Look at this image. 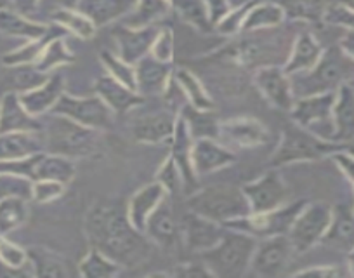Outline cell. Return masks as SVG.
Wrapping results in <instances>:
<instances>
[{"label":"cell","mask_w":354,"mask_h":278,"mask_svg":"<svg viewBox=\"0 0 354 278\" xmlns=\"http://www.w3.org/2000/svg\"><path fill=\"white\" fill-rule=\"evenodd\" d=\"M84 232L91 247L100 249L122 268L139 266L151 254L153 243L132 225L124 200H96L85 214Z\"/></svg>","instance_id":"1"},{"label":"cell","mask_w":354,"mask_h":278,"mask_svg":"<svg viewBox=\"0 0 354 278\" xmlns=\"http://www.w3.org/2000/svg\"><path fill=\"white\" fill-rule=\"evenodd\" d=\"M290 79L295 98L335 93L340 86L354 80V61L347 57L339 46H332L323 50L315 68L306 73L292 75Z\"/></svg>","instance_id":"2"},{"label":"cell","mask_w":354,"mask_h":278,"mask_svg":"<svg viewBox=\"0 0 354 278\" xmlns=\"http://www.w3.org/2000/svg\"><path fill=\"white\" fill-rule=\"evenodd\" d=\"M49 120L44 122V141L46 151L71 158L93 157L101 145V131L85 127L61 115L49 113Z\"/></svg>","instance_id":"3"},{"label":"cell","mask_w":354,"mask_h":278,"mask_svg":"<svg viewBox=\"0 0 354 278\" xmlns=\"http://www.w3.org/2000/svg\"><path fill=\"white\" fill-rule=\"evenodd\" d=\"M257 247V239L248 233L226 230L223 239L205 252L198 254V259L212 273V277L238 278L250 271V261Z\"/></svg>","instance_id":"4"},{"label":"cell","mask_w":354,"mask_h":278,"mask_svg":"<svg viewBox=\"0 0 354 278\" xmlns=\"http://www.w3.org/2000/svg\"><path fill=\"white\" fill-rule=\"evenodd\" d=\"M186 207L188 211L205 216L221 225H227L234 219L250 214V205L241 186L224 185V183L205 186L189 193Z\"/></svg>","instance_id":"5"},{"label":"cell","mask_w":354,"mask_h":278,"mask_svg":"<svg viewBox=\"0 0 354 278\" xmlns=\"http://www.w3.org/2000/svg\"><path fill=\"white\" fill-rule=\"evenodd\" d=\"M347 145L326 141L318 138L308 129L290 122L281 131L280 143L271 155V167H283V165L299 164V162H318L328 158L333 151L346 148Z\"/></svg>","instance_id":"6"},{"label":"cell","mask_w":354,"mask_h":278,"mask_svg":"<svg viewBox=\"0 0 354 278\" xmlns=\"http://www.w3.org/2000/svg\"><path fill=\"white\" fill-rule=\"evenodd\" d=\"M306 203H308V200H292V202L288 200L287 203L277 207L273 211L248 214L245 218L234 219V221L227 223L224 226L230 230H236V232L248 233V235L255 237L257 240L268 239V237L288 235L295 218H297Z\"/></svg>","instance_id":"7"},{"label":"cell","mask_w":354,"mask_h":278,"mask_svg":"<svg viewBox=\"0 0 354 278\" xmlns=\"http://www.w3.org/2000/svg\"><path fill=\"white\" fill-rule=\"evenodd\" d=\"M335 96L337 91L335 93H322L297 98L292 110L288 111L290 120L294 124L311 131L318 138L326 139V141H333L335 127H333L332 111L333 103H335Z\"/></svg>","instance_id":"8"},{"label":"cell","mask_w":354,"mask_h":278,"mask_svg":"<svg viewBox=\"0 0 354 278\" xmlns=\"http://www.w3.org/2000/svg\"><path fill=\"white\" fill-rule=\"evenodd\" d=\"M333 207L326 202H308L295 218L288 239L294 252H308L315 245L323 242L326 230L332 223Z\"/></svg>","instance_id":"9"},{"label":"cell","mask_w":354,"mask_h":278,"mask_svg":"<svg viewBox=\"0 0 354 278\" xmlns=\"http://www.w3.org/2000/svg\"><path fill=\"white\" fill-rule=\"evenodd\" d=\"M50 113L61 115L85 127L96 129V131H108L113 125L115 113L104 104L97 94L94 96H73L64 91L59 101L54 104Z\"/></svg>","instance_id":"10"},{"label":"cell","mask_w":354,"mask_h":278,"mask_svg":"<svg viewBox=\"0 0 354 278\" xmlns=\"http://www.w3.org/2000/svg\"><path fill=\"white\" fill-rule=\"evenodd\" d=\"M241 189L250 205V214L273 211L277 207L287 203L290 196V188L278 167H271L261 178L241 186Z\"/></svg>","instance_id":"11"},{"label":"cell","mask_w":354,"mask_h":278,"mask_svg":"<svg viewBox=\"0 0 354 278\" xmlns=\"http://www.w3.org/2000/svg\"><path fill=\"white\" fill-rule=\"evenodd\" d=\"M252 80H254V86L259 91V94L271 106L280 111H285V113L292 110L297 98H295L290 75L285 73L281 64H264V66H259L254 72Z\"/></svg>","instance_id":"12"},{"label":"cell","mask_w":354,"mask_h":278,"mask_svg":"<svg viewBox=\"0 0 354 278\" xmlns=\"http://www.w3.org/2000/svg\"><path fill=\"white\" fill-rule=\"evenodd\" d=\"M294 247L288 235L268 237L257 240V247L250 261V273L264 278H274L283 273L290 261Z\"/></svg>","instance_id":"13"},{"label":"cell","mask_w":354,"mask_h":278,"mask_svg":"<svg viewBox=\"0 0 354 278\" xmlns=\"http://www.w3.org/2000/svg\"><path fill=\"white\" fill-rule=\"evenodd\" d=\"M219 139L227 148H259L271 141V132L255 117H233L221 122Z\"/></svg>","instance_id":"14"},{"label":"cell","mask_w":354,"mask_h":278,"mask_svg":"<svg viewBox=\"0 0 354 278\" xmlns=\"http://www.w3.org/2000/svg\"><path fill=\"white\" fill-rule=\"evenodd\" d=\"M226 230V226L221 225V223L188 211L179 221V239L192 252L200 254L212 249L223 239Z\"/></svg>","instance_id":"15"},{"label":"cell","mask_w":354,"mask_h":278,"mask_svg":"<svg viewBox=\"0 0 354 278\" xmlns=\"http://www.w3.org/2000/svg\"><path fill=\"white\" fill-rule=\"evenodd\" d=\"M158 32L160 26L156 25L132 28V26H127L122 23L117 28H113L111 35H113L115 42H117L118 56L125 63L136 64L138 61H141L142 57H146L151 53L153 42H155Z\"/></svg>","instance_id":"16"},{"label":"cell","mask_w":354,"mask_h":278,"mask_svg":"<svg viewBox=\"0 0 354 278\" xmlns=\"http://www.w3.org/2000/svg\"><path fill=\"white\" fill-rule=\"evenodd\" d=\"M136 66V91L142 98L162 96L167 93L174 80V64L163 63L148 54Z\"/></svg>","instance_id":"17"},{"label":"cell","mask_w":354,"mask_h":278,"mask_svg":"<svg viewBox=\"0 0 354 278\" xmlns=\"http://www.w3.org/2000/svg\"><path fill=\"white\" fill-rule=\"evenodd\" d=\"M236 162V154L217 139H195L192 150V165L196 178L209 176L230 167Z\"/></svg>","instance_id":"18"},{"label":"cell","mask_w":354,"mask_h":278,"mask_svg":"<svg viewBox=\"0 0 354 278\" xmlns=\"http://www.w3.org/2000/svg\"><path fill=\"white\" fill-rule=\"evenodd\" d=\"M177 111H153L141 115L131 124L132 138L142 145L169 143L174 134Z\"/></svg>","instance_id":"19"},{"label":"cell","mask_w":354,"mask_h":278,"mask_svg":"<svg viewBox=\"0 0 354 278\" xmlns=\"http://www.w3.org/2000/svg\"><path fill=\"white\" fill-rule=\"evenodd\" d=\"M64 87H66V82H64L63 73H59L56 70V72L49 73L42 84L18 94L23 106L26 108V111L32 113L33 117L40 118L46 113H50L54 104L59 101L61 94L64 93Z\"/></svg>","instance_id":"20"},{"label":"cell","mask_w":354,"mask_h":278,"mask_svg":"<svg viewBox=\"0 0 354 278\" xmlns=\"http://www.w3.org/2000/svg\"><path fill=\"white\" fill-rule=\"evenodd\" d=\"M145 235L155 245L160 247H172L179 239V221L174 212L172 196L165 195L162 202L158 203L153 214L148 218L146 223Z\"/></svg>","instance_id":"21"},{"label":"cell","mask_w":354,"mask_h":278,"mask_svg":"<svg viewBox=\"0 0 354 278\" xmlns=\"http://www.w3.org/2000/svg\"><path fill=\"white\" fill-rule=\"evenodd\" d=\"M94 94H97L115 115L129 113L146 103V98H142L138 91L124 86L110 75H103L96 80Z\"/></svg>","instance_id":"22"},{"label":"cell","mask_w":354,"mask_h":278,"mask_svg":"<svg viewBox=\"0 0 354 278\" xmlns=\"http://www.w3.org/2000/svg\"><path fill=\"white\" fill-rule=\"evenodd\" d=\"M44 122L26 111L18 93H8L0 100V134L4 132H42Z\"/></svg>","instance_id":"23"},{"label":"cell","mask_w":354,"mask_h":278,"mask_svg":"<svg viewBox=\"0 0 354 278\" xmlns=\"http://www.w3.org/2000/svg\"><path fill=\"white\" fill-rule=\"evenodd\" d=\"M323 46L309 30L299 33L292 42L290 53L283 63V70L287 75H299V73L309 72L316 66L323 54Z\"/></svg>","instance_id":"24"},{"label":"cell","mask_w":354,"mask_h":278,"mask_svg":"<svg viewBox=\"0 0 354 278\" xmlns=\"http://www.w3.org/2000/svg\"><path fill=\"white\" fill-rule=\"evenodd\" d=\"M193 139L192 132H189L188 124L183 118V115L177 111V120H176V129H174V134L169 141L170 147V157L174 158V162L177 164V167L181 169L183 176H185L186 183V193H189L192 185L196 183V174L193 171L192 165V150H193Z\"/></svg>","instance_id":"25"},{"label":"cell","mask_w":354,"mask_h":278,"mask_svg":"<svg viewBox=\"0 0 354 278\" xmlns=\"http://www.w3.org/2000/svg\"><path fill=\"white\" fill-rule=\"evenodd\" d=\"M46 151L42 132H4L0 134V160H21Z\"/></svg>","instance_id":"26"},{"label":"cell","mask_w":354,"mask_h":278,"mask_svg":"<svg viewBox=\"0 0 354 278\" xmlns=\"http://www.w3.org/2000/svg\"><path fill=\"white\" fill-rule=\"evenodd\" d=\"M165 195L167 192L163 189V186L156 181L141 186L138 192L132 193V196L127 202V214L132 225L139 232L145 233L148 218L153 214V211L158 207V203L162 202Z\"/></svg>","instance_id":"27"},{"label":"cell","mask_w":354,"mask_h":278,"mask_svg":"<svg viewBox=\"0 0 354 278\" xmlns=\"http://www.w3.org/2000/svg\"><path fill=\"white\" fill-rule=\"evenodd\" d=\"M333 141L347 145L354 139V87L344 84L337 89L335 103H333Z\"/></svg>","instance_id":"28"},{"label":"cell","mask_w":354,"mask_h":278,"mask_svg":"<svg viewBox=\"0 0 354 278\" xmlns=\"http://www.w3.org/2000/svg\"><path fill=\"white\" fill-rule=\"evenodd\" d=\"M136 8V0H80L78 9L93 19L97 28L124 21Z\"/></svg>","instance_id":"29"},{"label":"cell","mask_w":354,"mask_h":278,"mask_svg":"<svg viewBox=\"0 0 354 278\" xmlns=\"http://www.w3.org/2000/svg\"><path fill=\"white\" fill-rule=\"evenodd\" d=\"M53 30V25H44V23L33 21L28 16L19 15L15 9L8 8L0 11V33L15 39L35 40L42 39Z\"/></svg>","instance_id":"30"},{"label":"cell","mask_w":354,"mask_h":278,"mask_svg":"<svg viewBox=\"0 0 354 278\" xmlns=\"http://www.w3.org/2000/svg\"><path fill=\"white\" fill-rule=\"evenodd\" d=\"M174 80H176L177 89L181 91V94L185 96L186 104H189L195 110L216 111V101L207 91L205 84L195 73L186 70V68H179L174 72Z\"/></svg>","instance_id":"31"},{"label":"cell","mask_w":354,"mask_h":278,"mask_svg":"<svg viewBox=\"0 0 354 278\" xmlns=\"http://www.w3.org/2000/svg\"><path fill=\"white\" fill-rule=\"evenodd\" d=\"M287 21V12L280 2H257L248 11L247 19L243 23L241 33L266 32V30H274Z\"/></svg>","instance_id":"32"},{"label":"cell","mask_w":354,"mask_h":278,"mask_svg":"<svg viewBox=\"0 0 354 278\" xmlns=\"http://www.w3.org/2000/svg\"><path fill=\"white\" fill-rule=\"evenodd\" d=\"M33 277H68L71 275L70 261L47 247L32 245L26 249Z\"/></svg>","instance_id":"33"},{"label":"cell","mask_w":354,"mask_h":278,"mask_svg":"<svg viewBox=\"0 0 354 278\" xmlns=\"http://www.w3.org/2000/svg\"><path fill=\"white\" fill-rule=\"evenodd\" d=\"M63 33L66 35V32H64L63 28H59V26L53 23V30H50L46 37L35 40H26L23 46L16 47L11 53L4 54V56H2V64L8 68L33 66V64L37 63V59L40 57V54H42V50L46 49V46L49 44V40L54 39L56 35H63Z\"/></svg>","instance_id":"34"},{"label":"cell","mask_w":354,"mask_h":278,"mask_svg":"<svg viewBox=\"0 0 354 278\" xmlns=\"http://www.w3.org/2000/svg\"><path fill=\"white\" fill-rule=\"evenodd\" d=\"M323 243L335 247H351L354 245V212L349 207H333L332 223L323 237Z\"/></svg>","instance_id":"35"},{"label":"cell","mask_w":354,"mask_h":278,"mask_svg":"<svg viewBox=\"0 0 354 278\" xmlns=\"http://www.w3.org/2000/svg\"><path fill=\"white\" fill-rule=\"evenodd\" d=\"M75 174H77V165L75 160L66 157H61V155L49 154V151H44L39 155V162H37L35 169V179H54V181H61L64 185L73 181Z\"/></svg>","instance_id":"36"},{"label":"cell","mask_w":354,"mask_h":278,"mask_svg":"<svg viewBox=\"0 0 354 278\" xmlns=\"http://www.w3.org/2000/svg\"><path fill=\"white\" fill-rule=\"evenodd\" d=\"M50 19H53L54 25L82 40H91L97 32V26L94 25L93 19L84 15L80 9L59 8L53 12Z\"/></svg>","instance_id":"37"},{"label":"cell","mask_w":354,"mask_h":278,"mask_svg":"<svg viewBox=\"0 0 354 278\" xmlns=\"http://www.w3.org/2000/svg\"><path fill=\"white\" fill-rule=\"evenodd\" d=\"M179 113L188 124L193 139H219L221 120L217 118L216 111L195 110L189 104H185Z\"/></svg>","instance_id":"38"},{"label":"cell","mask_w":354,"mask_h":278,"mask_svg":"<svg viewBox=\"0 0 354 278\" xmlns=\"http://www.w3.org/2000/svg\"><path fill=\"white\" fill-rule=\"evenodd\" d=\"M71 63H75V54L68 47L63 33V35H56L54 39L49 40V44L42 50V54H40V57L37 59V63L33 66L40 73L49 75V73L56 72L57 68L66 66V64Z\"/></svg>","instance_id":"39"},{"label":"cell","mask_w":354,"mask_h":278,"mask_svg":"<svg viewBox=\"0 0 354 278\" xmlns=\"http://www.w3.org/2000/svg\"><path fill=\"white\" fill-rule=\"evenodd\" d=\"M120 271V264L96 247H91L77 266V273L84 278H111Z\"/></svg>","instance_id":"40"},{"label":"cell","mask_w":354,"mask_h":278,"mask_svg":"<svg viewBox=\"0 0 354 278\" xmlns=\"http://www.w3.org/2000/svg\"><path fill=\"white\" fill-rule=\"evenodd\" d=\"M170 11H172L170 0H136L134 11L122 23L132 28H141V26L155 25V21L165 18Z\"/></svg>","instance_id":"41"},{"label":"cell","mask_w":354,"mask_h":278,"mask_svg":"<svg viewBox=\"0 0 354 278\" xmlns=\"http://www.w3.org/2000/svg\"><path fill=\"white\" fill-rule=\"evenodd\" d=\"M28 202L30 200L21 198V196L0 198V233L2 235H9L28 221Z\"/></svg>","instance_id":"42"},{"label":"cell","mask_w":354,"mask_h":278,"mask_svg":"<svg viewBox=\"0 0 354 278\" xmlns=\"http://www.w3.org/2000/svg\"><path fill=\"white\" fill-rule=\"evenodd\" d=\"M172 2V11L176 12L186 25L193 26L202 33L214 32V26L210 23L207 8L203 0H170Z\"/></svg>","instance_id":"43"},{"label":"cell","mask_w":354,"mask_h":278,"mask_svg":"<svg viewBox=\"0 0 354 278\" xmlns=\"http://www.w3.org/2000/svg\"><path fill=\"white\" fill-rule=\"evenodd\" d=\"M100 61L103 68L106 70V75L113 77L124 86L131 87L136 91V66L129 64L122 59L118 54H113L111 50L103 49L100 50Z\"/></svg>","instance_id":"44"},{"label":"cell","mask_w":354,"mask_h":278,"mask_svg":"<svg viewBox=\"0 0 354 278\" xmlns=\"http://www.w3.org/2000/svg\"><path fill=\"white\" fill-rule=\"evenodd\" d=\"M280 4L287 12V18L301 21H323V15L330 6L325 0H288Z\"/></svg>","instance_id":"45"},{"label":"cell","mask_w":354,"mask_h":278,"mask_svg":"<svg viewBox=\"0 0 354 278\" xmlns=\"http://www.w3.org/2000/svg\"><path fill=\"white\" fill-rule=\"evenodd\" d=\"M155 181L160 183L163 186V189L167 192V195L170 196L186 193L185 176H183L181 169L177 167V164L174 162V158L170 155H167V158L162 162L158 171H156Z\"/></svg>","instance_id":"46"},{"label":"cell","mask_w":354,"mask_h":278,"mask_svg":"<svg viewBox=\"0 0 354 278\" xmlns=\"http://www.w3.org/2000/svg\"><path fill=\"white\" fill-rule=\"evenodd\" d=\"M257 4V2H254ZM254 4H245V6H238V8H233L219 23L216 25L214 32L217 35H223V37H236L240 35L241 30H243V23L247 19L248 11Z\"/></svg>","instance_id":"47"},{"label":"cell","mask_w":354,"mask_h":278,"mask_svg":"<svg viewBox=\"0 0 354 278\" xmlns=\"http://www.w3.org/2000/svg\"><path fill=\"white\" fill-rule=\"evenodd\" d=\"M32 185L30 178L15 174H0V198L8 196H21V198L32 200Z\"/></svg>","instance_id":"48"},{"label":"cell","mask_w":354,"mask_h":278,"mask_svg":"<svg viewBox=\"0 0 354 278\" xmlns=\"http://www.w3.org/2000/svg\"><path fill=\"white\" fill-rule=\"evenodd\" d=\"M66 186L54 179H37L32 185V200L35 203H50L64 195Z\"/></svg>","instance_id":"49"},{"label":"cell","mask_w":354,"mask_h":278,"mask_svg":"<svg viewBox=\"0 0 354 278\" xmlns=\"http://www.w3.org/2000/svg\"><path fill=\"white\" fill-rule=\"evenodd\" d=\"M153 57L163 63H174V54H176V37L170 26H160V32L156 35L155 42L151 47Z\"/></svg>","instance_id":"50"},{"label":"cell","mask_w":354,"mask_h":278,"mask_svg":"<svg viewBox=\"0 0 354 278\" xmlns=\"http://www.w3.org/2000/svg\"><path fill=\"white\" fill-rule=\"evenodd\" d=\"M0 263H4L12 268L28 266V254H26V249L19 247L18 243L11 242L8 239V235H2V233H0Z\"/></svg>","instance_id":"51"},{"label":"cell","mask_w":354,"mask_h":278,"mask_svg":"<svg viewBox=\"0 0 354 278\" xmlns=\"http://www.w3.org/2000/svg\"><path fill=\"white\" fill-rule=\"evenodd\" d=\"M323 21L326 25L339 26L342 30H351L354 32V11L342 8L340 4H330L323 15Z\"/></svg>","instance_id":"52"},{"label":"cell","mask_w":354,"mask_h":278,"mask_svg":"<svg viewBox=\"0 0 354 278\" xmlns=\"http://www.w3.org/2000/svg\"><path fill=\"white\" fill-rule=\"evenodd\" d=\"M328 158L339 167V171L342 172L344 178L354 186V148H340V150L333 151Z\"/></svg>","instance_id":"53"},{"label":"cell","mask_w":354,"mask_h":278,"mask_svg":"<svg viewBox=\"0 0 354 278\" xmlns=\"http://www.w3.org/2000/svg\"><path fill=\"white\" fill-rule=\"evenodd\" d=\"M349 275V271L337 264H318V266L302 268V270L294 271L292 277H318V278H337Z\"/></svg>","instance_id":"54"},{"label":"cell","mask_w":354,"mask_h":278,"mask_svg":"<svg viewBox=\"0 0 354 278\" xmlns=\"http://www.w3.org/2000/svg\"><path fill=\"white\" fill-rule=\"evenodd\" d=\"M203 2H205L207 15H209V19L214 28L233 9L230 4V0H203Z\"/></svg>","instance_id":"55"},{"label":"cell","mask_w":354,"mask_h":278,"mask_svg":"<svg viewBox=\"0 0 354 278\" xmlns=\"http://www.w3.org/2000/svg\"><path fill=\"white\" fill-rule=\"evenodd\" d=\"M169 275H172V277H186V278L212 277V273L207 270V266L202 263V261H198V263H183L181 266H177L176 270L170 271Z\"/></svg>","instance_id":"56"},{"label":"cell","mask_w":354,"mask_h":278,"mask_svg":"<svg viewBox=\"0 0 354 278\" xmlns=\"http://www.w3.org/2000/svg\"><path fill=\"white\" fill-rule=\"evenodd\" d=\"M40 0H11V6L15 8V11H18L23 16H32L33 12L39 8Z\"/></svg>","instance_id":"57"},{"label":"cell","mask_w":354,"mask_h":278,"mask_svg":"<svg viewBox=\"0 0 354 278\" xmlns=\"http://www.w3.org/2000/svg\"><path fill=\"white\" fill-rule=\"evenodd\" d=\"M337 46L342 49V53L346 54L347 57H351V59L354 61V32H351V30H344L342 37H340Z\"/></svg>","instance_id":"58"},{"label":"cell","mask_w":354,"mask_h":278,"mask_svg":"<svg viewBox=\"0 0 354 278\" xmlns=\"http://www.w3.org/2000/svg\"><path fill=\"white\" fill-rule=\"evenodd\" d=\"M347 271H349L351 277H354V245L351 247L349 252H347V264H346Z\"/></svg>","instance_id":"59"},{"label":"cell","mask_w":354,"mask_h":278,"mask_svg":"<svg viewBox=\"0 0 354 278\" xmlns=\"http://www.w3.org/2000/svg\"><path fill=\"white\" fill-rule=\"evenodd\" d=\"M61 8H70V9H78L80 0H57Z\"/></svg>","instance_id":"60"},{"label":"cell","mask_w":354,"mask_h":278,"mask_svg":"<svg viewBox=\"0 0 354 278\" xmlns=\"http://www.w3.org/2000/svg\"><path fill=\"white\" fill-rule=\"evenodd\" d=\"M254 2H261V0H230L231 8H238V6H245V4H254Z\"/></svg>","instance_id":"61"},{"label":"cell","mask_w":354,"mask_h":278,"mask_svg":"<svg viewBox=\"0 0 354 278\" xmlns=\"http://www.w3.org/2000/svg\"><path fill=\"white\" fill-rule=\"evenodd\" d=\"M337 4H340L342 8L349 9V11H354V0H337Z\"/></svg>","instance_id":"62"},{"label":"cell","mask_w":354,"mask_h":278,"mask_svg":"<svg viewBox=\"0 0 354 278\" xmlns=\"http://www.w3.org/2000/svg\"><path fill=\"white\" fill-rule=\"evenodd\" d=\"M8 8H11V0H0V11Z\"/></svg>","instance_id":"63"},{"label":"cell","mask_w":354,"mask_h":278,"mask_svg":"<svg viewBox=\"0 0 354 278\" xmlns=\"http://www.w3.org/2000/svg\"><path fill=\"white\" fill-rule=\"evenodd\" d=\"M353 212H354V207H353Z\"/></svg>","instance_id":"64"}]
</instances>
